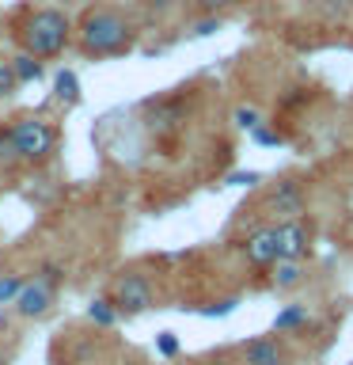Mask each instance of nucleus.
Returning <instances> with one entry per match:
<instances>
[{
  "label": "nucleus",
  "mask_w": 353,
  "mask_h": 365,
  "mask_svg": "<svg viewBox=\"0 0 353 365\" xmlns=\"http://www.w3.org/2000/svg\"><path fill=\"white\" fill-rule=\"evenodd\" d=\"M236 125H239V130H255V125H258V110L239 107V110H236Z\"/></svg>",
  "instance_id": "nucleus-18"
},
{
  "label": "nucleus",
  "mask_w": 353,
  "mask_h": 365,
  "mask_svg": "<svg viewBox=\"0 0 353 365\" xmlns=\"http://www.w3.org/2000/svg\"><path fill=\"white\" fill-rule=\"evenodd\" d=\"M23 282L19 274H0V304H8V301H16L19 297V289H23Z\"/></svg>",
  "instance_id": "nucleus-14"
},
{
  "label": "nucleus",
  "mask_w": 353,
  "mask_h": 365,
  "mask_svg": "<svg viewBox=\"0 0 353 365\" xmlns=\"http://www.w3.org/2000/svg\"><path fill=\"white\" fill-rule=\"evenodd\" d=\"M57 133L46 118H16L8 130H0V156L8 160H27V164H38L53 153Z\"/></svg>",
  "instance_id": "nucleus-2"
},
{
  "label": "nucleus",
  "mask_w": 353,
  "mask_h": 365,
  "mask_svg": "<svg viewBox=\"0 0 353 365\" xmlns=\"http://www.w3.org/2000/svg\"><path fill=\"white\" fill-rule=\"evenodd\" d=\"M11 68H16V80L19 84H31V80H38L42 76V57H34V53H16L11 57Z\"/></svg>",
  "instance_id": "nucleus-11"
},
{
  "label": "nucleus",
  "mask_w": 353,
  "mask_h": 365,
  "mask_svg": "<svg viewBox=\"0 0 353 365\" xmlns=\"http://www.w3.org/2000/svg\"><path fill=\"white\" fill-rule=\"evenodd\" d=\"M236 0H194V8L201 11V16H221V11H228Z\"/></svg>",
  "instance_id": "nucleus-16"
},
{
  "label": "nucleus",
  "mask_w": 353,
  "mask_h": 365,
  "mask_svg": "<svg viewBox=\"0 0 353 365\" xmlns=\"http://www.w3.org/2000/svg\"><path fill=\"white\" fill-rule=\"evenodd\" d=\"M38 282H46L50 289H57V285L65 282V274H61V267H57V262H46V267H42V274H38Z\"/></svg>",
  "instance_id": "nucleus-17"
},
{
  "label": "nucleus",
  "mask_w": 353,
  "mask_h": 365,
  "mask_svg": "<svg viewBox=\"0 0 353 365\" xmlns=\"http://www.w3.org/2000/svg\"><path fill=\"white\" fill-rule=\"evenodd\" d=\"M16 88H19V80H16V68H11V57H0V99L11 96Z\"/></svg>",
  "instance_id": "nucleus-15"
},
{
  "label": "nucleus",
  "mask_w": 353,
  "mask_h": 365,
  "mask_svg": "<svg viewBox=\"0 0 353 365\" xmlns=\"http://www.w3.org/2000/svg\"><path fill=\"white\" fill-rule=\"evenodd\" d=\"M273 232H278V255L281 259H304L307 251H312V225H307L304 217L278 221Z\"/></svg>",
  "instance_id": "nucleus-7"
},
{
  "label": "nucleus",
  "mask_w": 353,
  "mask_h": 365,
  "mask_svg": "<svg viewBox=\"0 0 353 365\" xmlns=\"http://www.w3.org/2000/svg\"><path fill=\"white\" fill-rule=\"evenodd\" d=\"M152 4H156V8H167V4H171V0H152Z\"/></svg>",
  "instance_id": "nucleus-24"
},
{
  "label": "nucleus",
  "mask_w": 353,
  "mask_h": 365,
  "mask_svg": "<svg viewBox=\"0 0 353 365\" xmlns=\"http://www.w3.org/2000/svg\"><path fill=\"white\" fill-rule=\"evenodd\" d=\"M88 316L95 319L99 327H110L114 319H118V308H114V301H107V297H99V301H91V308H88Z\"/></svg>",
  "instance_id": "nucleus-13"
},
{
  "label": "nucleus",
  "mask_w": 353,
  "mask_h": 365,
  "mask_svg": "<svg viewBox=\"0 0 353 365\" xmlns=\"http://www.w3.org/2000/svg\"><path fill=\"white\" fill-rule=\"evenodd\" d=\"M53 88H57V99L61 103H76L80 99V80H76L73 68H61L57 80H53Z\"/></svg>",
  "instance_id": "nucleus-12"
},
{
  "label": "nucleus",
  "mask_w": 353,
  "mask_h": 365,
  "mask_svg": "<svg viewBox=\"0 0 353 365\" xmlns=\"http://www.w3.org/2000/svg\"><path fill=\"white\" fill-rule=\"evenodd\" d=\"M239 365H289V346L278 335H255L239 346Z\"/></svg>",
  "instance_id": "nucleus-6"
},
{
  "label": "nucleus",
  "mask_w": 353,
  "mask_h": 365,
  "mask_svg": "<svg viewBox=\"0 0 353 365\" xmlns=\"http://www.w3.org/2000/svg\"><path fill=\"white\" fill-rule=\"evenodd\" d=\"M221 31V16H205L201 23H194V34H213Z\"/></svg>",
  "instance_id": "nucleus-19"
},
{
  "label": "nucleus",
  "mask_w": 353,
  "mask_h": 365,
  "mask_svg": "<svg viewBox=\"0 0 353 365\" xmlns=\"http://www.w3.org/2000/svg\"><path fill=\"white\" fill-rule=\"evenodd\" d=\"M50 304H53V289L46 282H27L19 289V297H16V312L19 316H27V319H34V316H46L50 312Z\"/></svg>",
  "instance_id": "nucleus-9"
},
{
  "label": "nucleus",
  "mask_w": 353,
  "mask_h": 365,
  "mask_svg": "<svg viewBox=\"0 0 353 365\" xmlns=\"http://www.w3.org/2000/svg\"><path fill=\"white\" fill-rule=\"evenodd\" d=\"M137 38V27L133 19L125 16L122 8H110V4H99L91 8L84 19H80V50L91 53V57H114V53H125Z\"/></svg>",
  "instance_id": "nucleus-1"
},
{
  "label": "nucleus",
  "mask_w": 353,
  "mask_h": 365,
  "mask_svg": "<svg viewBox=\"0 0 353 365\" xmlns=\"http://www.w3.org/2000/svg\"><path fill=\"white\" fill-rule=\"evenodd\" d=\"M266 210L278 217V221H289V217H304L307 210V187L304 179H278L266 194Z\"/></svg>",
  "instance_id": "nucleus-5"
},
{
  "label": "nucleus",
  "mask_w": 353,
  "mask_h": 365,
  "mask_svg": "<svg viewBox=\"0 0 353 365\" xmlns=\"http://www.w3.org/2000/svg\"><path fill=\"white\" fill-rule=\"evenodd\" d=\"M304 319V308H289V312H281V319H278V327H296Z\"/></svg>",
  "instance_id": "nucleus-20"
},
{
  "label": "nucleus",
  "mask_w": 353,
  "mask_h": 365,
  "mask_svg": "<svg viewBox=\"0 0 353 365\" xmlns=\"http://www.w3.org/2000/svg\"><path fill=\"white\" fill-rule=\"evenodd\" d=\"M110 301L118 312L125 316H137V312H148L156 301V289H152V278L141 270H122L118 274V282H114V293H110Z\"/></svg>",
  "instance_id": "nucleus-4"
},
{
  "label": "nucleus",
  "mask_w": 353,
  "mask_h": 365,
  "mask_svg": "<svg viewBox=\"0 0 353 365\" xmlns=\"http://www.w3.org/2000/svg\"><path fill=\"white\" fill-rule=\"evenodd\" d=\"M159 350H164V354H175V339L164 335V339H159Z\"/></svg>",
  "instance_id": "nucleus-22"
},
{
  "label": "nucleus",
  "mask_w": 353,
  "mask_h": 365,
  "mask_svg": "<svg viewBox=\"0 0 353 365\" xmlns=\"http://www.w3.org/2000/svg\"><path fill=\"white\" fill-rule=\"evenodd\" d=\"M304 282V259H278L273 262V285L278 289H289V285Z\"/></svg>",
  "instance_id": "nucleus-10"
},
{
  "label": "nucleus",
  "mask_w": 353,
  "mask_h": 365,
  "mask_svg": "<svg viewBox=\"0 0 353 365\" xmlns=\"http://www.w3.org/2000/svg\"><path fill=\"white\" fill-rule=\"evenodd\" d=\"M0 365H8V350L4 346H0Z\"/></svg>",
  "instance_id": "nucleus-23"
},
{
  "label": "nucleus",
  "mask_w": 353,
  "mask_h": 365,
  "mask_svg": "<svg viewBox=\"0 0 353 365\" xmlns=\"http://www.w3.org/2000/svg\"><path fill=\"white\" fill-rule=\"evenodd\" d=\"M68 34H73V23H68L65 11L38 8L23 23V50L34 57H57L68 46Z\"/></svg>",
  "instance_id": "nucleus-3"
},
{
  "label": "nucleus",
  "mask_w": 353,
  "mask_h": 365,
  "mask_svg": "<svg viewBox=\"0 0 353 365\" xmlns=\"http://www.w3.org/2000/svg\"><path fill=\"white\" fill-rule=\"evenodd\" d=\"M243 255L255 262V267H273L281 255H278V232H273V225L266 228H255V232L247 236V244H243Z\"/></svg>",
  "instance_id": "nucleus-8"
},
{
  "label": "nucleus",
  "mask_w": 353,
  "mask_h": 365,
  "mask_svg": "<svg viewBox=\"0 0 353 365\" xmlns=\"http://www.w3.org/2000/svg\"><path fill=\"white\" fill-rule=\"evenodd\" d=\"M198 365H239L232 354H209V358H201Z\"/></svg>",
  "instance_id": "nucleus-21"
}]
</instances>
